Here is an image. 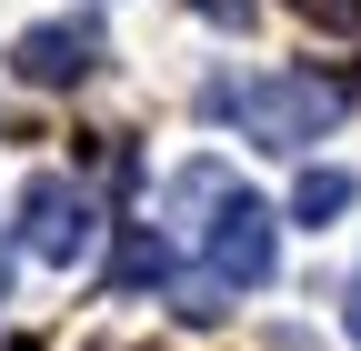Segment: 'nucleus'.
<instances>
[{
	"instance_id": "obj_10",
	"label": "nucleus",
	"mask_w": 361,
	"mask_h": 351,
	"mask_svg": "<svg viewBox=\"0 0 361 351\" xmlns=\"http://www.w3.org/2000/svg\"><path fill=\"white\" fill-rule=\"evenodd\" d=\"M341 331H351V341H361V281H351V312H341Z\"/></svg>"
},
{
	"instance_id": "obj_2",
	"label": "nucleus",
	"mask_w": 361,
	"mask_h": 351,
	"mask_svg": "<svg viewBox=\"0 0 361 351\" xmlns=\"http://www.w3.org/2000/svg\"><path fill=\"white\" fill-rule=\"evenodd\" d=\"M101 70V20H30L11 30V80L20 91H80Z\"/></svg>"
},
{
	"instance_id": "obj_8",
	"label": "nucleus",
	"mask_w": 361,
	"mask_h": 351,
	"mask_svg": "<svg viewBox=\"0 0 361 351\" xmlns=\"http://www.w3.org/2000/svg\"><path fill=\"white\" fill-rule=\"evenodd\" d=\"M311 30H361V0H291Z\"/></svg>"
},
{
	"instance_id": "obj_12",
	"label": "nucleus",
	"mask_w": 361,
	"mask_h": 351,
	"mask_svg": "<svg viewBox=\"0 0 361 351\" xmlns=\"http://www.w3.org/2000/svg\"><path fill=\"white\" fill-rule=\"evenodd\" d=\"M0 351H30V341H11V331H0Z\"/></svg>"
},
{
	"instance_id": "obj_3",
	"label": "nucleus",
	"mask_w": 361,
	"mask_h": 351,
	"mask_svg": "<svg viewBox=\"0 0 361 351\" xmlns=\"http://www.w3.org/2000/svg\"><path fill=\"white\" fill-rule=\"evenodd\" d=\"M271 261H281V241H271V211L241 191V201L201 231V271H211L221 291H261V281H271Z\"/></svg>"
},
{
	"instance_id": "obj_4",
	"label": "nucleus",
	"mask_w": 361,
	"mask_h": 351,
	"mask_svg": "<svg viewBox=\"0 0 361 351\" xmlns=\"http://www.w3.org/2000/svg\"><path fill=\"white\" fill-rule=\"evenodd\" d=\"M20 241H30L40 261H80V251H90V201H80V181H61V171L20 181Z\"/></svg>"
},
{
	"instance_id": "obj_1",
	"label": "nucleus",
	"mask_w": 361,
	"mask_h": 351,
	"mask_svg": "<svg viewBox=\"0 0 361 351\" xmlns=\"http://www.w3.org/2000/svg\"><path fill=\"white\" fill-rule=\"evenodd\" d=\"M211 111H231L261 151H311V141L351 111V80H331V70H261V80H241V91L221 80Z\"/></svg>"
},
{
	"instance_id": "obj_9",
	"label": "nucleus",
	"mask_w": 361,
	"mask_h": 351,
	"mask_svg": "<svg viewBox=\"0 0 361 351\" xmlns=\"http://www.w3.org/2000/svg\"><path fill=\"white\" fill-rule=\"evenodd\" d=\"M191 11H201V20H251L261 0H191Z\"/></svg>"
},
{
	"instance_id": "obj_7",
	"label": "nucleus",
	"mask_w": 361,
	"mask_h": 351,
	"mask_svg": "<svg viewBox=\"0 0 361 351\" xmlns=\"http://www.w3.org/2000/svg\"><path fill=\"white\" fill-rule=\"evenodd\" d=\"M351 191H361L351 171H301V181H291V221L301 231H331L341 211H351Z\"/></svg>"
},
{
	"instance_id": "obj_11",
	"label": "nucleus",
	"mask_w": 361,
	"mask_h": 351,
	"mask_svg": "<svg viewBox=\"0 0 361 351\" xmlns=\"http://www.w3.org/2000/svg\"><path fill=\"white\" fill-rule=\"evenodd\" d=\"M0 301H11V241H0Z\"/></svg>"
},
{
	"instance_id": "obj_6",
	"label": "nucleus",
	"mask_w": 361,
	"mask_h": 351,
	"mask_svg": "<svg viewBox=\"0 0 361 351\" xmlns=\"http://www.w3.org/2000/svg\"><path fill=\"white\" fill-rule=\"evenodd\" d=\"M161 201H171V221H191V231H211V221H221V211H231V201H241V181H231V171H221V161H180Z\"/></svg>"
},
{
	"instance_id": "obj_5",
	"label": "nucleus",
	"mask_w": 361,
	"mask_h": 351,
	"mask_svg": "<svg viewBox=\"0 0 361 351\" xmlns=\"http://www.w3.org/2000/svg\"><path fill=\"white\" fill-rule=\"evenodd\" d=\"M171 271H180V261H171V231H151V221H130L111 241V261H101L111 291H171Z\"/></svg>"
}]
</instances>
